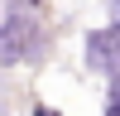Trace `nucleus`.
<instances>
[{
    "label": "nucleus",
    "mask_w": 120,
    "mask_h": 116,
    "mask_svg": "<svg viewBox=\"0 0 120 116\" xmlns=\"http://www.w3.org/2000/svg\"><path fill=\"white\" fill-rule=\"evenodd\" d=\"M43 53V29H38V19L29 15L24 5L10 10L5 24H0V63H29V58Z\"/></svg>",
    "instance_id": "obj_1"
},
{
    "label": "nucleus",
    "mask_w": 120,
    "mask_h": 116,
    "mask_svg": "<svg viewBox=\"0 0 120 116\" xmlns=\"http://www.w3.org/2000/svg\"><path fill=\"white\" fill-rule=\"evenodd\" d=\"M86 68H96L106 77H120V24L86 34Z\"/></svg>",
    "instance_id": "obj_2"
},
{
    "label": "nucleus",
    "mask_w": 120,
    "mask_h": 116,
    "mask_svg": "<svg viewBox=\"0 0 120 116\" xmlns=\"http://www.w3.org/2000/svg\"><path fill=\"white\" fill-rule=\"evenodd\" d=\"M106 116H120V102H115V97L106 102Z\"/></svg>",
    "instance_id": "obj_3"
},
{
    "label": "nucleus",
    "mask_w": 120,
    "mask_h": 116,
    "mask_svg": "<svg viewBox=\"0 0 120 116\" xmlns=\"http://www.w3.org/2000/svg\"><path fill=\"white\" fill-rule=\"evenodd\" d=\"M34 116H58V111H53V106H34Z\"/></svg>",
    "instance_id": "obj_4"
},
{
    "label": "nucleus",
    "mask_w": 120,
    "mask_h": 116,
    "mask_svg": "<svg viewBox=\"0 0 120 116\" xmlns=\"http://www.w3.org/2000/svg\"><path fill=\"white\" fill-rule=\"evenodd\" d=\"M115 19H120V0H115Z\"/></svg>",
    "instance_id": "obj_5"
}]
</instances>
